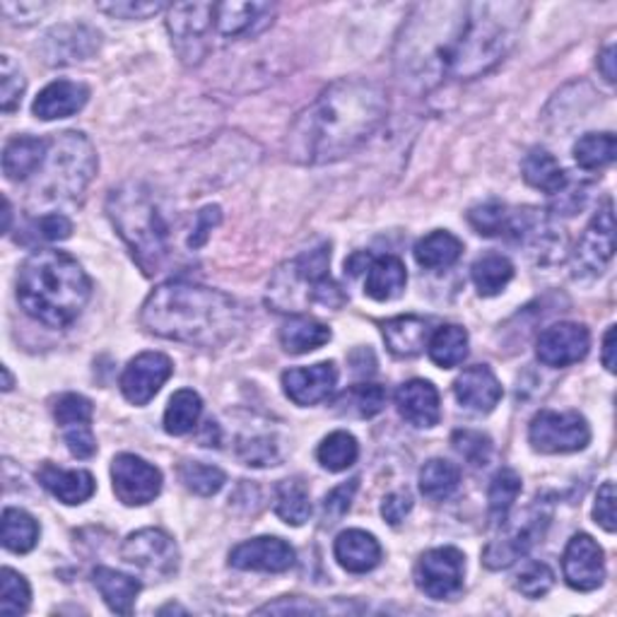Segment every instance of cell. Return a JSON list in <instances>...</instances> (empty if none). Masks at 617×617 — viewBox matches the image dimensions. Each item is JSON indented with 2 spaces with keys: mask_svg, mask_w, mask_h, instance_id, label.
<instances>
[{
  "mask_svg": "<svg viewBox=\"0 0 617 617\" xmlns=\"http://www.w3.org/2000/svg\"><path fill=\"white\" fill-rule=\"evenodd\" d=\"M461 471L459 465L444 459H432L420 471V493L432 502H444L459 489Z\"/></svg>",
  "mask_w": 617,
  "mask_h": 617,
  "instance_id": "40",
  "label": "cell"
},
{
  "mask_svg": "<svg viewBox=\"0 0 617 617\" xmlns=\"http://www.w3.org/2000/svg\"><path fill=\"white\" fill-rule=\"evenodd\" d=\"M465 572V555L459 548L427 550L415 566V584L425 596L434 601H451L461 594Z\"/></svg>",
  "mask_w": 617,
  "mask_h": 617,
  "instance_id": "12",
  "label": "cell"
},
{
  "mask_svg": "<svg viewBox=\"0 0 617 617\" xmlns=\"http://www.w3.org/2000/svg\"><path fill=\"white\" fill-rule=\"evenodd\" d=\"M471 278L481 297H497L514 278V263L507 256L487 254L477 258L471 268Z\"/></svg>",
  "mask_w": 617,
  "mask_h": 617,
  "instance_id": "36",
  "label": "cell"
},
{
  "mask_svg": "<svg viewBox=\"0 0 617 617\" xmlns=\"http://www.w3.org/2000/svg\"><path fill=\"white\" fill-rule=\"evenodd\" d=\"M3 15L12 22H32L40 20L42 12L48 10L46 3H3Z\"/></svg>",
  "mask_w": 617,
  "mask_h": 617,
  "instance_id": "58",
  "label": "cell"
},
{
  "mask_svg": "<svg viewBox=\"0 0 617 617\" xmlns=\"http://www.w3.org/2000/svg\"><path fill=\"white\" fill-rule=\"evenodd\" d=\"M203 412V400L194 388H181L169 398V406L165 410V432L172 437H184L196 430Z\"/></svg>",
  "mask_w": 617,
  "mask_h": 617,
  "instance_id": "37",
  "label": "cell"
},
{
  "mask_svg": "<svg viewBox=\"0 0 617 617\" xmlns=\"http://www.w3.org/2000/svg\"><path fill=\"white\" fill-rule=\"evenodd\" d=\"M451 444L465 461H469L471 465H477V469H481V465H487L489 459H493V439L483 432L459 430V432H453Z\"/></svg>",
  "mask_w": 617,
  "mask_h": 617,
  "instance_id": "48",
  "label": "cell"
},
{
  "mask_svg": "<svg viewBox=\"0 0 617 617\" xmlns=\"http://www.w3.org/2000/svg\"><path fill=\"white\" fill-rule=\"evenodd\" d=\"M528 442L540 453H574L591 442V427L576 410H540L528 427Z\"/></svg>",
  "mask_w": 617,
  "mask_h": 617,
  "instance_id": "9",
  "label": "cell"
},
{
  "mask_svg": "<svg viewBox=\"0 0 617 617\" xmlns=\"http://www.w3.org/2000/svg\"><path fill=\"white\" fill-rule=\"evenodd\" d=\"M46 150H48V141H42V137H30V135L12 137L3 150L5 179L27 181L30 176L42 169L46 159Z\"/></svg>",
  "mask_w": 617,
  "mask_h": 617,
  "instance_id": "28",
  "label": "cell"
},
{
  "mask_svg": "<svg viewBox=\"0 0 617 617\" xmlns=\"http://www.w3.org/2000/svg\"><path fill=\"white\" fill-rule=\"evenodd\" d=\"M463 254V244L459 236H453L447 230H437L432 234L422 236L415 244V261L420 263L425 271H444L451 268Z\"/></svg>",
  "mask_w": 617,
  "mask_h": 617,
  "instance_id": "33",
  "label": "cell"
},
{
  "mask_svg": "<svg viewBox=\"0 0 617 617\" xmlns=\"http://www.w3.org/2000/svg\"><path fill=\"white\" fill-rule=\"evenodd\" d=\"M121 558L155 582H165L179 572L181 560L174 538L159 528H143V531L131 533L123 540Z\"/></svg>",
  "mask_w": 617,
  "mask_h": 617,
  "instance_id": "10",
  "label": "cell"
},
{
  "mask_svg": "<svg viewBox=\"0 0 617 617\" xmlns=\"http://www.w3.org/2000/svg\"><path fill=\"white\" fill-rule=\"evenodd\" d=\"M408 273L406 263L398 256L372 258L367 266V280H364V295L376 301H392L406 289Z\"/></svg>",
  "mask_w": 617,
  "mask_h": 617,
  "instance_id": "29",
  "label": "cell"
},
{
  "mask_svg": "<svg viewBox=\"0 0 617 617\" xmlns=\"http://www.w3.org/2000/svg\"><path fill=\"white\" fill-rule=\"evenodd\" d=\"M412 509V497L408 489H398V493L386 495L382 502V516L386 519V524L398 526Z\"/></svg>",
  "mask_w": 617,
  "mask_h": 617,
  "instance_id": "56",
  "label": "cell"
},
{
  "mask_svg": "<svg viewBox=\"0 0 617 617\" xmlns=\"http://www.w3.org/2000/svg\"><path fill=\"white\" fill-rule=\"evenodd\" d=\"M90 297V278L66 251L40 249L22 263L18 275L20 305L48 329H68Z\"/></svg>",
  "mask_w": 617,
  "mask_h": 617,
  "instance_id": "3",
  "label": "cell"
},
{
  "mask_svg": "<svg viewBox=\"0 0 617 617\" xmlns=\"http://www.w3.org/2000/svg\"><path fill=\"white\" fill-rule=\"evenodd\" d=\"M388 117L379 82L338 80L299 113L287 133V157L299 165H329L362 147Z\"/></svg>",
  "mask_w": 617,
  "mask_h": 617,
  "instance_id": "1",
  "label": "cell"
},
{
  "mask_svg": "<svg viewBox=\"0 0 617 617\" xmlns=\"http://www.w3.org/2000/svg\"><path fill=\"white\" fill-rule=\"evenodd\" d=\"M256 613H321V608L313 606V603H301L299 606V603L285 598L283 603H268V606L258 608Z\"/></svg>",
  "mask_w": 617,
  "mask_h": 617,
  "instance_id": "59",
  "label": "cell"
},
{
  "mask_svg": "<svg viewBox=\"0 0 617 617\" xmlns=\"http://www.w3.org/2000/svg\"><path fill=\"white\" fill-rule=\"evenodd\" d=\"M453 396L465 410L485 415L493 412L502 400V384L487 364H475L453 382Z\"/></svg>",
  "mask_w": 617,
  "mask_h": 617,
  "instance_id": "21",
  "label": "cell"
},
{
  "mask_svg": "<svg viewBox=\"0 0 617 617\" xmlns=\"http://www.w3.org/2000/svg\"><path fill=\"white\" fill-rule=\"evenodd\" d=\"M32 588L20 572L5 566L0 574V615H24L30 610Z\"/></svg>",
  "mask_w": 617,
  "mask_h": 617,
  "instance_id": "44",
  "label": "cell"
},
{
  "mask_svg": "<svg viewBox=\"0 0 617 617\" xmlns=\"http://www.w3.org/2000/svg\"><path fill=\"white\" fill-rule=\"evenodd\" d=\"M92 584L102 594L104 603L111 613L117 615H133L135 598L141 594V582L137 579L109 570V566H97L92 572Z\"/></svg>",
  "mask_w": 617,
  "mask_h": 617,
  "instance_id": "30",
  "label": "cell"
},
{
  "mask_svg": "<svg viewBox=\"0 0 617 617\" xmlns=\"http://www.w3.org/2000/svg\"><path fill=\"white\" fill-rule=\"evenodd\" d=\"M594 519L603 528V531L615 533L617 521H615V485L608 481L598 487L596 505H594Z\"/></svg>",
  "mask_w": 617,
  "mask_h": 617,
  "instance_id": "55",
  "label": "cell"
},
{
  "mask_svg": "<svg viewBox=\"0 0 617 617\" xmlns=\"http://www.w3.org/2000/svg\"><path fill=\"white\" fill-rule=\"evenodd\" d=\"M386 348L396 357H418L430 343V321L422 317H396L382 323Z\"/></svg>",
  "mask_w": 617,
  "mask_h": 617,
  "instance_id": "26",
  "label": "cell"
},
{
  "mask_svg": "<svg viewBox=\"0 0 617 617\" xmlns=\"http://www.w3.org/2000/svg\"><path fill=\"white\" fill-rule=\"evenodd\" d=\"M34 242H63L73 234V222L60 212H46L40 220H32L27 227Z\"/></svg>",
  "mask_w": 617,
  "mask_h": 617,
  "instance_id": "52",
  "label": "cell"
},
{
  "mask_svg": "<svg viewBox=\"0 0 617 617\" xmlns=\"http://www.w3.org/2000/svg\"><path fill=\"white\" fill-rule=\"evenodd\" d=\"M427 352H430V360L442 370H453L469 357V333L461 326H442L437 329L434 335L427 343Z\"/></svg>",
  "mask_w": 617,
  "mask_h": 617,
  "instance_id": "35",
  "label": "cell"
},
{
  "mask_svg": "<svg viewBox=\"0 0 617 617\" xmlns=\"http://www.w3.org/2000/svg\"><path fill=\"white\" fill-rule=\"evenodd\" d=\"M0 372H3V392H10V388H12V374H10L8 367H3Z\"/></svg>",
  "mask_w": 617,
  "mask_h": 617,
  "instance_id": "63",
  "label": "cell"
},
{
  "mask_svg": "<svg viewBox=\"0 0 617 617\" xmlns=\"http://www.w3.org/2000/svg\"><path fill=\"white\" fill-rule=\"evenodd\" d=\"M338 384V367L333 362H319L313 367H297L283 374V388L287 398L297 406H317L326 400Z\"/></svg>",
  "mask_w": 617,
  "mask_h": 617,
  "instance_id": "19",
  "label": "cell"
},
{
  "mask_svg": "<svg viewBox=\"0 0 617 617\" xmlns=\"http://www.w3.org/2000/svg\"><path fill=\"white\" fill-rule=\"evenodd\" d=\"M386 388L376 384H360L340 398V403H348V410L355 412L357 418H374L386 406Z\"/></svg>",
  "mask_w": 617,
  "mask_h": 617,
  "instance_id": "46",
  "label": "cell"
},
{
  "mask_svg": "<svg viewBox=\"0 0 617 617\" xmlns=\"http://www.w3.org/2000/svg\"><path fill=\"white\" fill-rule=\"evenodd\" d=\"M603 367H606L608 372H615V326H610V329L606 331V335H603Z\"/></svg>",
  "mask_w": 617,
  "mask_h": 617,
  "instance_id": "61",
  "label": "cell"
},
{
  "mask_svg": "<svg viewBox=\"0 0 617 617\" xmlns=\"http://www.w3.org/2000/svg\"><path fill=\"white\" fill-rule=\"evenodd\" d=\"M295 550L283 538L258 536L244 540L230 552V566L242 572L283 574L295 566Z\"/></svg>",
  "mask_w": 617,
  "mask_h": 617,
  "instance_id": "18",
  "label": "cell"
},
{
  "mask_svg": "<svg viewBox=\"0 0 617 617\" xmlns=\"http://www.w3.org/2000/svg\"><path fill=\"white\" fill-rule=\"evenodd\" d=\"M275 514L287 526H305L311 516V499L307 485L293 477L275 487Z\"/></svg>",
  "mask_w": 617,
  "mask_h": 617,
  "instance_id": "39",
  "label": "cell"
},
{
  "mask_svg": "<svg viewBox=\"0 0 617 617\" xmlns=\"http://www.w3.org/2000/svg\"><path fill=\"white\" fill-rule=\"evenodd\" d=\"M40 531L42 528L32 514L12 507L3 511V533H0V538H3L5 550L24 555V552L34 550V546L40 543Z\"/></svg>",
  "mask_w": 617,
  "mask_h": 617,
  "instance_id": "38",
  "label": "cell"
},
{
  "mask_svg": "<svg viewBox=\"0 0 617 617\" xmlns=\"http://www.w3.org/2000/svg\"><path fill=\"white\" fill-rule=\"evenodd\" d=\"M239 456H242V461L246 465H256V469H261V465L275 463V459H278V449H275L271 439L256 437V439H246V442L239 444Z\"/></svg>",
  "mask_w": 617,
  "mask_h": 617,
  "instance_id": "53",
  "label": "cell"
},
{
  "mask_svg": "<svg viewBox=\"0 0 617 617\" xmlns=\"http://www.w3.org/2000/svg\"><path fill=\"white\" fill-rule=\"evenodd\" d=\"M617 141L613 133H586L574 143L576 165L586 172H598L615 162Z\"/></svg>",
  "mask_w": 617,
  "mask_h": 617,
  "instance_id": "41",
  "label": "cell"
},
{
  "mask_svg": "<svg viewBox=\"0 0 617 617\" xmlns=\"http://www.w3.org/2000/svg\"><path fill=\"white\" fill-rule=\"evenodd\" d=\"M357 487H360V481H357V477H352L350 483L338 485L335 489H331L329 495H326L323 509H321L323 526H333V524H338L340 519H343V516L352 507V497H355Z\"/></svg>",
  "mask_w": 617,
  "mask_h": 617,
  "instance_id": "51",
  "label": "cell"
},
{
  "mask_svg": "<svg viewBox=\"0 0 617 617\" xmlns=\"http://www.w3.org/2000/svg\"><path fill=\"white\" fill-rule=\"evenodd\" d=\"M538 521L540 519H531L524 528H519V531H514L509 538L489 543L483 552V562L487 570H505V566L524 558L538 540Z\"/></svg>",
  "mask_w": 617,
  "mask_h": 617,
  "instance_id": "34",
  "label": "cell"
},
{
  "mask_svg": "<svg viewBox=\"0 0 617 617\" xmlns=\"http://www.w3.org/2000/svg\"><path fill=\"white\" fill-rule=\"evenodd\" d=\"M99 34L87 27H56L46 34V60L58 63L82 60L97 52Z\"/></svg>",
  "mask_w": 617,
  "mask_h": 617,
  "instance_id": "27",
  "label": "cell"
},
{
  "mask_svg": "<svg viewBox=\"0 0 617 617\" xmlns=\"http://www.w3.org/2000/svg\"><path fill=\"white\" fill-rule=\"evenodd\" d=\"M521 495V475L511 469H502L495 473L493 483L487 489V502H489V516L495 524H505L507 516L514 507V502Z\"/></svg>",
  "mask_w": 617,
  "mask_h": 617,
  "instance_id": "42",
  "label": "cell"
},
{
  "mask_svg": "<svg viewBox=\"0 0 617 617\" xmlns=\"http://www.w3.org/2000/svg\"><path fill=\"white\" fill-rule=\"evenodd\" d=\"M331 329L326 323L305 317V313H297V317H289V321L283 323L280 329V343L285 352L289 355H305V352L319 350L331 340Z\"/></svg>",
  "mask_w": 617,
  "mask_h": 617,
  "instance_id": "31",
  "label": "cell"
},
{
  "mask_svg": "<svg viewBox=\"0 0 617 617\" xmlns=\"http://www.w3.org/2000/svg\"><path fill=\"white\" fill-rule=\"evenodd\" d=\"M113 495L125 507H145L162 493V473L153 463L135 456V453H119L111 463Z\"/></svg>",
  "mask_w": 617,
  "mask_h": 617,
  "instance_id": "13",
  "label": "cell"
},
{
  "mask_svg": "<svg viewBox=\"0 0 617 617\" xmlns=\"http://www.w3.org/2000/svg\"><path fill=\"white\" fill-rule=\"evenodd\" d=\"M0 109H3L5 113L10 111H15L22 102V95H24V78H22V73L20 68L12 63L10 56H3V60H0Z\"/></svg>",
  "mask_w": 617,
  "mask_h": 617,
  "instance_id": "50",
  "label": "cell"
},
{
  "mask_svg": "<svg viewBox=\"0 0 617 617\" xmlns=\"http://www.w3.org/2000/svg\"><path fill=\"white\" fill-rule=\"evenodd\" d=\"M524 12L526 5L521 3H465L453 78L475 80L497 68L516 44Z\"/></svg>",
  "mask_w": 617,
  "mask_h": 617,
  "instance_id": "5",
  "label": "cell"
},
{
  "mask_svg": "<svg viewBox=\"0 0 617 617\" xmlns=\"http://www.w3.org/2000/svg\"><path fill=\"white\" fill-rule=\"evenodd\" d=\"M90 99V87L82 82L73 80H56L46 85L34 99L32 111L36 119L42 121H56V119H68L73 113L82 111V107Z\"/></svg>",
  "mask_w": 617,
  "mask_h": 617,
  "instance_id": "23",
  "label": "cell"
},
{
  "mask_svg": "<svg viewBox=\"0 0 617 617\" xmlns=\"http://www.w3.org/2000/svg\"><path fill=\"white\" fill-rule=\"evenodd\" d=\"M521 172H524L526 184L538 188V191H543V194L555 196V194H562L566 188L564 169L560 167V162L543 147H533L531 153L524 157Z\"/></svg>",
  "mask_w": 617,
  "mask_h": 617,
  "instance_id": "32",
  "label": "cell"
},
{
  "mask_svg": "<svg viewBox=\"0 0 617 617\" xmlns=\"http://www.w3.org/2000/svg\"><path fill=\"white\" fill-rule=\"evenodd\" d=\"M174 374V364L162 352H143L129 362V367L121 374V394L133 406H147L159 388L169 382Z\"/></svg>",
  "mask_w": 617,
  "mask_h": 617,
  "instance_id": "16",
  "label": "cell"
},
{
  "mask_svg": "<svg viewBox=\"0 0 617 617\" xmlns=\"http://www.w3.org/2000/svg\"><path fill=\"white\" fill-rule=\"evenodd\" d=\"M591 348V333L586 326L562 321L550 326L538 335L536 355L546 364V367H572V364L582 362L588 355Z\"/></svg>",
  "mask_w": 617,
  "mask_h": 617,
  "instance_id": "17",
  "label": "cell"
},
{
  "mask_svg": "<svg viewBox=\"0 0 617 617\" xmlns=\"http://www.w3.org/2000/svg\"><path fill=\"white\" fill-rule=\"evenodd\" d=\"M181 483L191 489V493L200 497H212L218 495L227 483V475L218 469V465L198 463V461H186L179 469Z\"/></svg>",
  "mask_w": 617,
  "mask_h": 617,
  "instance_id": "45",
  "label": "cell"
},
{
  "mask_svg": "<svg viewBox=\"0 0 617 617\" xmlns=\"http://www.w3.org/2000/svg\"><path fill=\"white\" fill-rule=\"evenodd\" d=\"M331 246L321 244L305 251L275 271L268 283V307L283 313L307 311L309 307L340 309L348 301L343 287L331 278Z\"/></svg>",
  "mask_w": 617,
  "mask_h": 617,
  "instance_id": "6",
  "label": "cell"
},
{
  "mask_svg": "<svg viewBox=\"0 0 617 617\" xmlns=\"http://www.w3.org/2000/svg\"><path fill=\"white\" fill-rule=\"evenodd\" d=\"M507 220H509V208L505 203H497V200L475 206L469 212V222L481 236H505Z\"/></svg>",
  "mask_w": 617,
  "mask_h": 617,
  "instance_id": "47",
  "label": "cell"
},
{
  "mask_svg": "<svg viewBox=\"0 0 617 617\" xmlns=\"http://www.w3.org/2000/svg\"><path fill=\"white\" fill-rule=\"evenodd\" d=\"M36 477H40V483L48 489V493L68 507L85 505V502L90 499L97 489L92 473L66 471V469H58V465H54V463H44L40 473H36Z\"/></svg>",
  "mask_w": 617,
  "mask_h": 617,
  "instance_id": "25",
  "label": "cell"
},
{
  "mask_svg": "<svg viewBox=\"0 0 617 617\" xmlns=\"http://www.w3.org/2000/svg\"><path fill=\"white\" fill-rule=\"evenodd\" d=\"M97 174V153L90 137L78 131H66L48 141L46 159L34 174L30 188L32 206L68 203L85 194Z\"/></svg>",
  "mask_w": 617,
  "mask_h": 617,
  "instance_id": "7",
  "label": "cell"
},
{
  "mask_svg": "<svg viewBox=\"0 0 617 617\" xmlns=\"http://www.w3.org/2000/svg\"><path fill=\"white\" fill-rule=\"evenodd\" d=\"M564 582L574 591H596L606 582V555L603 548L588 533H576L564 548L562 555Z\"/></svg>",
  "mask_w": 617,
  "mask_h": 617,
  "instance_id": "14",
  "label": "cell"
},
{
  "mask_svg": "<svg viewBox=\"0 0 617 617\" xmlns=\"http://www.w3.org/2000/svg\"><path fill=\"white\" fill-rule=\"evenodd\" d=\"M275 18L271 3H216V30L224 40H249L268 30Z\"/></svg>",
  "mask_w": 617,
  "mask_h": 617,
  "instance_id": "20",
  "label": "cell"
},
{
  "mask_svg": "<svg viewBox=\"0 0 617 617\" xmlns=\"http://www.w3.org/2000/svg\"><path fill=\"white\" fill-rule=\"evenodd\" d=\"M107 212L117 227L119 236L129 246L133 261L147 278L165 273L172 258V242L167 220L155 203L150 188L143 184H121L111 188L107 198Z\"/></svg>",
  "mask_w": 617,
  "mask_h": 617,
  "instance_id": "4",
  "label": "cell"
},
{
  "mask_svg": "<svg viewBox=\"0 0 617 617\" xmlns=\"http://www.w3.org/2000/svg\"><path fill=\"white\" fill-rule=\"evenodd\" d=\"M396 408L415 427H434L442 418V403L432 382L410 379L396 392Z\"/></svg>",
  "mask_w": 617,
  "mask_h": 617,
  "instance_id": "22",
  "label": "cell"
},
{
  "mask_svg": "<svg viewBox=\"0 0 617 617\" xmlns=\"http://www.w3.org/2000/svg\"><path fill=\"white\" fill-rule=\"evenodd\" d=\"M10 220H12V208H10V200L3 198V232H10Z\"/></svg>",
  "mask_w": 617,
  "mask_h": 617,
  "instance_id": "62",
  "label": "cell"
},
{
  "mask_svg": "<svg viewBox=\"0 0 617 617\" xmlns=\"http://www.w3.org/2000/svg\"><path fill=\"white\" fill-rule=\"evenodd\" d=\"M360 456V444L357 439L352 437L350 432L338 430L333 434H329L323 439L317 449V459L323 465L326 471L331 473H343L348 471L352 463L357 461Z\"/></svg>",
  "mask_w": 617,
  "mask_h": 617,
  "instance_id": "43",
  "label": "cell"
},
{
  "mask_svg": "<svg viewBox=\"0 0 617 617\" xmlns=\"http://www.w3.org/2000/svg\"><path fill=\"white\" fill-rule=\"evenodd\" d=\"M220 220H222V212H220L218 206H208V208L200 210L198 216H196V227H194L191 239H188V244H191L194 249L203 244L206 239H208V232L216 224H220Z\"/></svg>",
  "mask_w": 617,
  "mask_h": 617,
  "instance_id": "57",
  "label": "cell"
},
{
  "mask_svg": "<svg viewBox=\"0 0 617 617\" xmlns=\"http://www.w3.org/2000/svg\"><path fill=\"white\" fill-rule=\"evenodd\" d=\"M552 586H555V574H552L550 566L543 562H531L519 576H516V588L531 601L548 596Z\"/></svg>",
  "mask_w": 617,
  "mask_h": 617,
  "instance_id": "49",
  "label": "cell"
},
{
  "mask_svg": "<svg viewBox=\"0 0 617 617\" xmlns=\"http://www.w3.org/2000/svg\"><path fill=\"white\" fill-rule=\"evenodd\" d=\"M147 333L196 348H220L242 326V311L230 297L206 285L169 280L157 285L141 309Z\"/></svg>",
  "mask_w": 617,
  "mask_h": 617,
  "instance_id": "2",
  "label": "cell"
},
{
  "mask_svg": "<svg viewBox=\"0 0 617 617\" xmlns=\"http://www.w3.org/2000/svg\"><path fill=\"white\" fill-rule=\"evenodd\" d=\"M615 254V212H613V200L608 198L603 208L588 222L584 234L579 236L576 249L572 254V273L574 278L591 280L603 275L608 268Z\"/></svg>",
  "mask_w": 617,
  "mask_h": 617,
  "instance_id": "11",
  "label": "cell"
},
{
  "mask_svg": "<svg viewBox=\"0 0 617 617\" xmlns=\"http://www.w3.org/2000/svg\"><path fill=\"white\" fill-rule=\"evenodd\" d=\"M95 406L80 394H66L56 400L54 418L60 427L66 447L75 459H92L97 453V439L92 434Z\"/></svg>",
  "mask_w": 617,
  "mask_h": 617,
  "instance_id": "15",
  "label": "cell"
},
{
  "mask_svg": "<svg viewBox=\"0 0 617 617\" xmlns=\"http://www.w3.org/2000/svg\"><path fill=\"white\" fill-rule=\"evenodd\" d=\"M598 68L603 73V78H606L608 82H615V46L613 44H608L598 54Z\"/></svg>",
  "mask_w": 617,
  "mask_h": 617,
  "instance_id": "60",
  "label": "cell"
},
{
  "mask_svg": "<svg viewBox=\"0 0 617 617\" xmlns=\"http://www.w3.org/2000/svg\"><path fill=\"white\" fill-rule=\"evenodd\" d=\"M216 27V3H179L169 8L167 30L186 66H198L210 52V32Z\"/></svg>",
  "mask_w": 617,
  "mask_h": 617,
  "instance_id": "8",
  "label": "cell"
},
{
  "mask_svg": "<svg viewBox=\"0 0 617 617\" xmlns=\"http://www.w3.org/2000/svg\"><path fill=\"white\" fill-rule=\"evenodd\" d=\"M335 560L338 564L348 570L350 574H367L376 570L382 562V546L372 533L362 531V528H350L335 538Z\"/></svg>",
  "mask_w": 617,
  "mask_h": 617,
  "instance_id": "24",
  "label": "cell"
},
{
  "mask_svg": "<svg viewBox=\"0 0 617 617\" xmlns=\"http://www.w3.org/2000/svg\"><path fill=\"white\" fill-rule=\"evenodd\" d=\"M97 10H102V12H107V15L121 18V20H147V18L157 15V12L167 10V5H162V3H133V0H129V3H99Z\"/></svg>",
  "mask_w": 617,
  "mask_h": 617,
  "instance_id": "54",
  "label": "cell"
}]
</instances>
